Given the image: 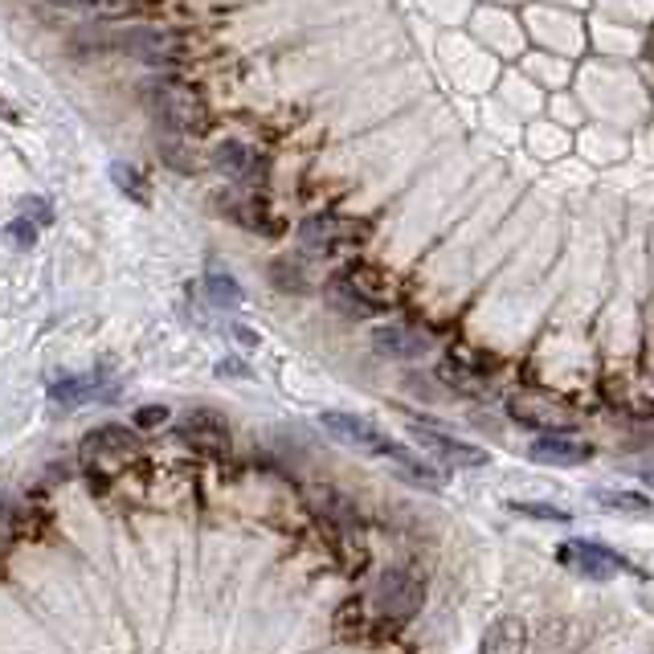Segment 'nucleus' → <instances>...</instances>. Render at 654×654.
Wrapping results in <instances>:
<instances>
[{
	"label": "nucleus",
	"instance_id": "6ab92c4d",
	"mask_svg": "<svg viewBox=\"0 0 654 654\" xmlns=\"http://www.w3.org/2000/svg\"><path fill=\"white\" fill-rule=\"evenodd\" d=\"M511 511L532 516V520H553V523H569L572 520L565 507H548V504H511Z\"/></svg>",
	"mask_w": 654,
	"mask_h": 654
},
{
	"label": "nucleus",
	"instance_id": "5701e85b",
	"mask_svg": "<svg viewBox=\"0 0 654 654\" xmlns=\"http://www.w3.org/2000/svg\"><path fill=\"white\" fill-rule=\"evenodd\" d=\"M164 421H169V409H164V405H148V409L135 414V430H156V425H164Z\"/></svg>",
	"mask_w": 654,
	"mask_h": 654
},
{
	"label": "nucleus",
	"instance_id": "0eeeda50",
	"mask_svg": "<svg viewBox=\"0 0 654 654\" xmlns=\"http://www.w3.org/2000/svg\"><path fill=\"white\" fill-rule=\"evenodd\" d=\"M414 437H418L425 451L442 458V462H454V467H483L486 462V451L483 446H470L462 437H451L446 430H437V425H414Z\"/></svg>",
	"mask_w": 654,
	"mask_h": 654
},
{
	"label": "nucleus",
	"instance_id": "2eb2a0df",
	"mask_svg": "<svg viewBox=\"0 0 654 654\" xmlns=\"http://www.w3.org/2000/svg\"><path fill=\"white\" fill-rule=\"evenodd\" d=\"M205 286H209V299L218 303V307H242V303H246V291H242L230 274H221V270H213V274L205 279Z\"/></svg>",
	"mask_w": 654,
	"mask_h": 654
},
{
	"label": "nucleus",
	"instance_id": "20e7f679",
	"mask_svg": "<svg viewBox=\"0 0 654 654\" xmlns=\"http://www.w3.org/2000/svg\"><path fill=\"white\" fill-rule=\"evenodd\" d=\"M556 560L577 572H585L593 581H609V577H618V572L630 569L626 556H618L614 548H605V544H589V540H569V544H560V548H556Z\"/></svg>",
	"mask_w": 654,
	"mask_h": 654
},
{
	"label": "nucleus",
	"instance_id": "1a4fd4ad",
	"mask_svg": "<svg viewBox=\"0 0 654 654\" xmlns=\"http://www.w3.org/2000/svg\"><path fill=\"white\" fill-rule=\"evenodd\" d=\"M119 385H107L99 372H90V377H66V381H53L50 385V397L53 405H86V402H115Z\"/></svg>",
	"mask_w": 654,
	"mask_h": 654
},
{
	"label": "nucleus",
	"instance_id": "f3484780",
	"mask_svg": "<svg viewBox=\"0 0 654 654\" xmlns=\"http://www.w3.org/2000/svg\"><path fill=\"white\" fill-rule=\"evenodd\" d=\"M111 176H115V185L123 188L127 197H135L139 205H148V181H144L132 164H111Z\"/></svg>",
	"mask_w": 654,
	"mask_h": 654
},
{
	"label": "nucleus",
	"instance_id": "6e6552de",
	"mask_svg": "<svg viewBox=\"0 0 654 654\" xmlns=\"http://www.w3.org/2000/svg\"><path fill=\"white\" fill-rule=\"evenodd\" d=\"M181 437L201 454H221L230 446V421L213 414V409H197V414H188L181 421Z\"/></svg>",
	"mask_w": 654,
	"mask_h": 654
},
{
	"label": "nucleus",
	"instance_id": "9b49d317",
	"mask_svg": "<svg viewBox=\"0 0 654 654\" xmlns=\"http://www.w3.org/2000/svg\"><path fill=\"white\" fill-rule=\"evenodd\" d=\"M377 353L393 356V360H421L430 353V336H421L414 328H381L377 332Z\"/></svg>",
	"mask_w": 654,
	"mask_h": 654
},
{
	"label": "nucleus",
	"instance_id": "39448f33",
	"mask_svg": "<svg viewBox=\"0 0 654 654\" xmlns=\"http://www.w3.org/2000/svg\"><path fill=\"white\" fill-rule=\"evenodd\" d=\"M372 597H377V609H381L385 618H409V614H418L421 609L425 585H421L418 577L393 569V572H381V581H377V589H372Z\"/></svg>",
	"mask_w": 654,
	"mask_h": 654
},
{
	"label": "nucleus",
	"instance_id": "4468645a",
	"mask_svg": "<svg viewBox=\"0 0 654 654\" xmlns=\"http://www.w3.org/2000/svg\"><path fill=\"white\" fill-rule=\"evenodd\" d=\"M356 221H340V218H307L303 221V246H311V250H332L336 246V237H353V234H340V230H348Z\"/></svg>",
	"mask_w": 654,
	"mask_h": 654
},
{
	"label": "nucleus",
	"instance_id": "ddd939ff",
	"mask_svg": "<svg viewBox=\"0 0 654 654\" xmlns=\"http://www.w3.org/2000/svg\"><path fill=\"white\" fill-rule=\"evenodd\" d=\"M528 646V626L520 618H499L483 638V651L486 654H511Z\"/></svg>",
	"mask_w": 654,
	"mask_h": 654
},
{
	"label": "nucleus",
	"instance_id": "dca6fc26",
	"mask_svg": "<svg viewBox=\"0 0 654 654\" xmlns=\"http://www.w3.org/2000/svg\"><path fill=\"white\" fill-rule=\"evenodd\" d=\"M593 495H597V504L609 507V511H634V516L651 511V499L638 495V491H593Z\"/></svg>",
	"mask_w": 654,
	"mask_h": 654
},
{
	"label": "nucleus",
	"instance_id": "f8f14e48",
	"mask_svg": "<svg viewBox=\"0 0 654 654\" xmlns=\"http://www.w3.org/2000/svg\"><path fill=\"white\" fill-rule=\"evenodd\" d=\"M213 169L225 172L230 181H254L258 176V151L246 148V144H237V139H230V144H221L218 151H213Z\"/></svg>",
	"mask_w": 654,
	"mask_h": 654
},
{
	"label": "nucleus",
	"instance_id": "f03ea898",
	"mask_svg": "<svg viewBox=\"0 0 654 654\" xmlns=\"http://www.w3.org/2000/svg\"><path fill=\"white\" fill-rule=\"evenodd\" d=\"M144 99L156 123L172 135H205L209 132V107H205L201 90L176 78H151L144 83Z\"/></svg>",
	"mask_w": 654,
	"mask_h": 654
},
{
	"label": "nucleus",
	"instance_id": "aec40b11",
	"mask_svg": "<svg viewBox=\"0 0 654 654\" xmlns=\"http://www.w3.org/2000/svg\"><path fill=\"white\" fill-rule=\"evenodd\" d=\"M21 213H25V218H34L37 225H50L53 221V209H50L46 197H25V201H21Z\"/></svg>",
	"mask_w": 654,
	"mask_h": 654
},
{
	"label": "nucleus",
	"instance_id": "412c9836",
	"mask_svg": "<svg viewBox=\"0 0 654 654\" xmlns=\"http://www.w3.org/2000/svg\"><path fill=\"white\" fill-rule=\"evenodd\" d=\"M58 9H102V13H115V9H127V0H50Z\"/></svg>",
	"mask_w": 654,
	"mask_h": 654
},
{
	"label": "nucleus",
	"instance_id": "f257e3e1",
	"mask_svg": "<svg viewBox=\"0 0 654 654\" xmlns=\"http://www.w3.org/2000/svg\"><path fill=\"white\" fill-rule=\"evenodd\" d=\"M319 425L328 430L332 437H340V442H348V446H356V451H369V454H381V458H388L393 467L402 470L409 483L418 486H430V491H437L442 486V474H437L430 462H421L414 451H405L402 442H393V437H385L372 421L365 418H353V414H319Z\"/></svg>",
	"mask_w": 654,
	"mask_h": 654
},
{
	"label": "nucleus",
	"instance_id": "4be33fe9",
	"mask_svg": "<svg viewBox=\"0 0 654 654\" xmlns=\"http://www.w3.org/2000/svg\"><path fill=\"white\" fill-rule=\"evenodd\" d=\"M291 262H274V270H270V279H274V283L283 286V291H303V286H307V279H303L299 270H295V274H291Z\"/></svg>",
	"mask_w": 654,
	"mask_h": 654
},
{
	"label": "nucleus",
	"instance_id": "9d476101",
	"mask_svg": "<svg viewBox=\"0 0 654 654\" xmlns=\"http://www.w3.org/2000/svg\"><path fill=\"white\" fill-rule=\"evenodd\" d=\"M532 458H536V462H556V467H581V462L593 458V446L553 434V437H536V442H532Z\"/></svg>",
	"mask_w": 654,
	"mask_h": 654
},
{
	"label": "nucleus",
	"instance_id": "7ed1b4c3",
	"mask_svg": "<svg viewBox=\"0 0 654 654\" xmlns=\"http://www.w3.org/2000/svg\"><path fill=\"white\" fill-rule=\"evenodd\" d=\"M99 37V46L107 50H123L139 58V62H151V66H172L181 62V37L176 34H160V29H119V34H90Z\"/></svg>",
	"mask_w": 654,
	"mask_h": 654
},
{
	"label": "nucleus",
	"instance_id": "a211bd4d",
	"mask_svg": "<svg viewBox=\"0 0 654 654\" xmlns=\"http://www.w3.org/2000/svg\"><path fill=\"white\" fill-rule=\"evenodd\" d=\"M41 230H46V225H37L34 218H25V213H17V218L9 221V242H13L17 250H29Z\"/></svg>",
	"mask_w": 654,
	"mask_h": 654
},
{
	"label": "nucleus",
	"instance_id": "423d86ee",
	"mask_svg": "<svg viewBox=\"0 0 654 654\" xmlns=\"http://www.w3.org/2000/svg\"><path fill=\"white\" fill-rule=\"evenodd\" d=\"M135 458V434L127 425H102L83 442V462L86 467H123Z\"/></svg>",
	"mask_w": 654,
	"mask_h": 654
}]
</instances>
